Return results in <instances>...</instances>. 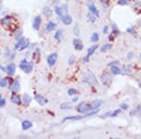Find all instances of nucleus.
Returning <instances> with one entry per match:
<instances>
[{"label":"nucleus","instance_id":"obj_1","mask_svg":"<svg viewBox=\"0 0 141 139\" xmlns=\"http://www.w3.org/2000/svg\"><path fill=\"white\" fill-rule=\"evenodd\" d=\"M29 45V41L27 40L24 38V37H20L18 38V40H17L16 44L14 46V50H20V51H23V50L26 49Z\"/></svg>","mask_w":141,"mask_h":139},{"label":"nucleus","instance_id":"obj_2","mask_svg":"<svg viewBox=\"0 0 141 139\" xmlns=\"http://www.w3.org/2000/svg\"><path fill=\"white\" fill-rule=\"evenodd\" d=\"M20 69L24 72L30 73L33 70V63L32 62H28L26 58H24L20 63Z\"/></svg>","mask_w":141,"mask_h":139},{"label":"nucleus","instance_id":"obj_3","mask_svg":"<svg viewBox=\"0 0 141 139\" xmlns=\"http://www.w3.org/2000/svg\"><path fill=\"white\" fill-rule=\"evenodd\" d=\"M82 81L83 83H86V84H87L89 86H91V87H93V86H95L97 84L96 78H95V76L92 73H86L83 76Z\"/></svg>","mask_w":141,"mask_h":139},{"label":"nucleus","instance_id":"obj_4","mask_svg":"<svg viewBox=\"0 0 141 139\" xmlns=\"http://www.w3.org/2000/svg\"><path fill=\"white\" fill-rule=\"evenodd\" d=\"M0 70H2L4 72L8 73L9 75H13L14 73H15V71H16V65H15V63H13V62L9 63V65L6 67L0 65Z\"/></svg>","mask_w":141,"mask_h":139},{"label":"nucleus","instance_id":"obj_5","mask_svg":"<svg viewBox=\"0 0 141 139\" xmlns=\"http://www.w3.org/2000/svg\"><path fill=\"white\" fill-rule=\"evenodd\" d=\"M77 111L80 114H87L90 111H93V109L91 105L87 104L86 102H80L77 106Z\"/></svg>","mask_w":141,"mask_h":139},{"label":"nucleus","instance_id":"obj_6","mask_svg":"<svg viewBox=\"0 0 141 139\" xmlns=\"http://www.w3.org/2000/svg\"><path fill=\"white\" fill-rule=\"evenodd\" d=\"M55 12H56V15H57L59 18L65 14H68V6L65 5V4L62 6H56V7L55 8Z\"/></svg>","mask_w":141,"mask_h":139},{"label":"nucleus","instance_id":"obj_7","mask_svg":"<svg viewBox=\"0 0 141 139\" xmlns=\"http://www.w3.org/2000/svg\"><path fill=\"white\" fill-rule=\"evenodd\" d=\"M101 81L103 86L109 87V86L112 84V77H111L110 73H108V72L103 73V75L101 76Z\"/></svg>","mask_w":141,"mask_h":139},{"label":"nucleus","instance_id":"obj_8","mask_svg":"<svg viewBox=\"0 0 141 139\" xmlns=\"http://www.w3.org/2000/svg\"><path fill=\"white\" fill-rule=\"evenodd\" d=\"M14 23V20L11 16H5L1 19V25L6 28H9V26H11Z\"/></svg>","mask_w":141,"mask_h":139},{"label":"nucleus","instance_id":"obj_9","mask_svg":"<svg viewBox=\"0 0 141 139\" xmlns=\"http://www.w3.org/2000/svg\"><path fill=\"white\" fill-rule=\"evenodd\" d=\"M56 59H57V54L56 53H53V54H50L47 57V64L49 67H53L56 64Z\"/></svg>","mask_w":141,"mask_h":139},{"label":"nucleus","instance_id":"obj_10","mask_svg":"<svg viewBox=\"0 0 141 139\" xmlns=\"http://www.w3.org/2000/svg\"><path fill=\"white\" fill-rule=\"evenodd\" d=\"M9 89L11 90L12 93H17L20 90V83H19L18 79H15V80L12 81V83L9 86Z\"/></svg>","mask_w":141,"mask_h":139},{"label":"nucleus","instance_id":"obj_11","mask_svg":"<svg viewBox=\"0 0 141 139\" xmlns=\"http://www.w3.org/2000/svg\"><path fill=\"white\" fill-rule=\"evenodd\" d=\"M87 8H89V12H90V13L94 14L96 17H99V16H100L98 10H97L96 6L94 5V3H92V2H89V3H87Z\"/></svg>","mask_w":141,"mask_h":139},{"label":"nucleus","instance_id":"obj_12","mask_svg":"<svg viewBox=\"0 0 141 139\" xmlns=\"http://www.w3.org/2000/svg\"><path fill=\"white\" fill-rule=\"evenodd\" d=\"M40 25H42V17L36 16L35 18H34V21H33V24H32L33 29H34V30H39Z\"/></svg>","mask_w":141,"mask_h":139},{"label":"nucleus","instance_id":"obj_13","mask_svg":"<svg viewBox=\"0 0 141 139\" xmlns=\"http://www.w3.org/2000/svg\"><path fill=\"white\" fill-rule=\"evenodd\" d=\"M60 20L65 26H70V25L73 23V18H72V16H70L69 14H65V15H63V16H61Z\"/></svg>","mask_w":141,"mask_h":139},{"label":"nucleus","instance_id":"obj_14","mask_svg":"<svg viewBox=\"0 0 141 139\" xmlns=\"http://www.w3.org/2000/svg\"><path fill=\"white\" fill-rule=\"evenodd\" d=\"M73 43L74 48L77 50V51H81V50H83V48H84L83 43L81 41V40H79V39H74V40H73Z\"/></svg>","mask_w":141,"mask_h":139},{"label":"nucleus","instance_id":"obj_15","mask_svg":"<svg viewBox=\"0 0 141 139\" xmlns=\"http://www.w3.org/2000/svg\"><path fill=\"white\" fill-rule=\"evenodd\" d=\"M34 98H35V101H37V102L40 104V105H42V106H43L47 102V100L45 99L44 97L42 96V95H40V94H36Z\"/></svg>","mask_w":141,"mask_h":139},{"label":"nucleus","instance_id":"obj_16","mask_svg":"<svg viewBox=\"0 0 141 139\" xmlns=\"http://www.w3.org/2000/svg\"><path fill=\"white\" fill-rule=\"evenodd\" d=\"M10 101H11L12 104H17V105H19V104H21V102H22L21 98H20V97H19L17 94H15V93H13V94H12L11 98H10Z\"/></svg>","mask_w":141,"mask_h":139},{"label":"nucleus","instance_id":"obj_17","mask_svg":"<svg viewBox=\"0 0 141 139\" xmlns=\"http://www.w3.org/2000/svg\"><path fill=\"white\" fill-rule=\"evenodd\" d=\"M56 27V24L55 23V22L51 21V22H49L46 26H45V30L48 31V32H51V31L55 30Z\"/></svg>","mask_w":141,"mask_h":139},{"label":"nucleus","instance_id":"obj_18","mask_svg":"<svg viewBox=\"0 0 141 139\" xmlns=\"http://www.w3.org/2000/svg\"><path fill=\"white\" fill-rule=\"evenodd\" d=\"M86 117H89V115L87 114H85V116H73V117H67L63 119V122L66 121V120H79L83 118H86Z\"/></svg>","mask_w":141,"mask_h":139},{"label":"nucleus","instance_id":"obj_19","mask_svg":"<svg viewBox=\"0 0 141 139\" xmlns=\"http://www.w3.org/2000/svg\"><path fill=\"white\" fill-rule=\"evenodd\" d=\"M33 126V123L29 120H24L23 122H22V129L24 131H26V130L30 129L31 127Z\"/></svg>","mask_w":141,"mask_h":139},{"label":"nucleus","instance_id":"obj_20","mask_svg":"<svg viewBox=\"0 0 141 139\" xmlns=\"http://www.w3.org/2000/svg\"><path fill=\"white\" fill-rule=\"evenodd\" d=\"M22 101H23V104H25V105H27V104H30L31 97L29 96V95H28L27 93H24V95H23V100H22Z\"/></svg>","mask_w":141,"mask_h":139},{"label":"nucleus","instance_id":"obj_21","mask_svg":"<svg viewBox=\"0 0 141 139\" xmlns=\"http://www.w3.org/2000/svg\"><path fill=\"white\" fill-rule=\"evenodd\" d=\"M111 72L114 74V75H119L121 73V70L116 65H111Z\"/></svg>","mask_w":141,"mask_h":139},{"label":"nucleus","instance_id":"obj_22","mask_svg":"<svg viewBox=\"0 0 141 139\" xmlns=\"http://www.w3.org/2000/svg\"><path fill=\"white\" fill-rule=\"evenodd\" d=\"M98 48V45H92V46H90V47L89 48V50H87V57H90L92 56V55L94 54V52L96 51V49Z\"/></svg>","mask_w":141,"mask_h":139},{"label":"nucleus","instance_id":"obj_23","mask_svg":"<svg viewBox=\"0 0 141 139\" xmlns=\"http://www.w3.org/2000/svg\"><path fill=\"white\" fill-rule=\"evenodd\" d=\"M62 35H63V30H62V29H58V30L56 31V33H55V35H54L55 40H60V39L62 38Z\"/></svg>","mask_w":141,"mask_h":139},{"label":"nucleus","instance_id":"obj_24","mask_svg":"<svg viewBox=\"0 0 141 139\" xmlns=\"http://www.w3.org/2000/svg\"><path fill=\"white\" fill-rule=\"evenodd\" d=\"M101 104H102V101H100V100H95V101H93V104H91L92 109H93V110H97V109L101 106Z\"/></svg>","mask_w":141,"mask_h":139},{"label":"nucleus","instance_id":"obj_25","mask_svg":"<svg viewBox=\"0 0 141 139\" xmlns=\"http://www.w3.org/2000/svg\"><path fill=\"white\" fill-rule=\"evenodd\" d=\"M99 39H100V36H99V34L96 33V32L92 33V35L90 36V41H92V43H96V41H98Z\"/></svg>","mask_w":141,"mask_h":139},{"label":"nucleus","instance_id":"obj_26","mask_svg":"<svg viewBox=\"0 0 141 139\" xmlns=\"http://www.w3.org/2000/svg\"><path fill=\"white\" fill-rule=\"evenodd\" d=\"M73 106L70 104H68V102H65V104H60V109L62 110H67V109H72Z\"/></svg>","mask_w":141,"mask_h":139},{"label":"nucleus","instance_id":"obj_27","mask_svg":"<svg viewBox=\"0 0 141 139\" xmlns=\"http://www.w3.org/2000/svg\"><path fill=\"white\" fill-rule=\"evenodd\" d=\"M43 13H44L46 16H50V15L52 14V10L51 8L48 7V6H45L44 8H43Z\"/></svg>","mask_w":141,"mask_h":139},{"label":"nucleus","instance_id":"obj_28","mask_svg":"<svg viewBox=\"0 0 141 139\" xmlns=\"http://www.w3.org/2000/svg\"><path fill=\"white\" fill-rule=\"evenodd\" d=\"M111 48H112V45H111V44H104V45H103V46H102L101 52L104 53V52H106V51H108V50H110Z\"/></svg>","mask_w":141,"mask_h":139},{"label":"nucleus","instance_id":"obj_29","mask_svg":"<svg viewBox=\"0 0 141 139\" xmlns=\"http://www.w3.org/2000/svg\"><path fill=\"white\" fill-rule=\"evenodd\" d=\"M124 71H125V73H126V74H133V73H134V69L132 68L131 66H126L124 68Z\"/></svg>","mask_w":141,"mask_h":139},{"label":"nucleus","instance_id":"obj_30","mask_svg":"<svg viewBox=\"0 0 141 139\" xmlns=\"http://www.w3.org/2000/svg\"><path fill=\"white\" fill-rule=\"evenodd\" d=\"M8 85V81L6 78L0 77V87H6Z\"/></svg>","mask_w":141,"mask_h":139},{"label":"nucleus","instance_id":"obj_31","mask_svg":"<svg viewBox=\"0 0 141 139\" xmlns=\"http://www.w3.org/2000/svg\"><path fill=\"white\" fill-rule=\"evenodd\" d=\"M67 93H68V95H70V96H73V95H75L77 93V91H76V89H74V88H69Z\"/></svg>","mask_w":141,"mask_h":139},{"label":"nucleus","instance_id":"obj_32","mask_svg":"<svg viewBox=\"0 0 141 139\" xmlns=\"http://www.w3.org/2000/svg\"><path fill=\"white\" fill-rule=\"evenodd\" d=\"M87 18H89V20L90 22H95V21H96V16H95L94 14H92V13H90V12L87 14Z\"/></svg>","mask_w":141,"mask_h":139},{"label":"nucleus","instance_id":"obj_33","mask_svg":"<svg viewBox=\"0 0 141 139\" xmlns=\"http://www.w3.org/2000/svg\"><path fill=\"white\" fill-rule=\"evenodd\" d=\"M75 63V57L74 56H70V57H69V65H73V64Z\"/></svg>","mask_w":141,"mask_h":139},{"label":"nucleus","instance_id":"obj_34","mask_svg":"<svg viewBox=\"0 0 141 139\" xmlns=\"http://www.w3.org/2000/svg\"><path fill=\"white\" fill-rule=\"evenodd\" d=\"M73 32H74V35L79 36L80 30H79V26H78V25H75V26L73 27Z\"/></svg>","mask_w":141,"mask_h":139},{"label":"nucleus","instance_id":"obj_35","mask_svg":"<svg viewBox=\"0 0 141 139\" xmlns=\"http://www.w3.org/2000/svg\"><path fill=\"white\" fill-rule=\"evenodd\" d=\"M40 49H39V48H37V49H36V51H35V53H34V57H35L36 59H38V60H39V58H40Z\"/></svg>","mask_w":141,"mask_h":139},{"label":"nucleus","instance_id":"obj_36","mask_svg":"<svg viewBox=\"0 0 141 139\" xmlns=\"http://www.w3.org/2000/svg\"><path fill=\"white\" fill-rule=\"evenodd\" d=\"M118 4L120 5V6H125V5L128 4V0H119Z\"/></svg>","mask_w":141,"mask_h":139},{"label":"nucleus","instance_id":"obj_37","mask_svg":"<svg viewBox=\"0 0 141 139\" xmlns=\"http://www.w3.org/2000/svg\"><path fill=\"white\" fill-rule=\"evenodd\" d=\"M10 50L9 49V48H7V49L5 50V53H4V57H9V56H10Z\"/></svg>","mask_w":141,"mask_h":139},{"label":"nucleus","instance_id":"obj_38","mask_svg":"<svg viewBox=\"0 0 141 139\" xmlns=\"http://www.w3.org/2000/svg\"><path fill=\"white\" fill-rule=\"evenodd\" d=\"M120 112H121V110H120V109H118V110L114 111L113 113H111V116H110V117H117L118 114L120 113Z\"/></svg>","mask_w":141,"mask_h":139},{"label":"nucleus","instance_id":"obj_39","mask_svg":"<svg viewBox=\"0 0 141 139\" xmlns=\"http://www.w3.org/2000/svg\"><path fill=\"white\" fill-rule=\"evenodd\" d=\"M120 107L122 109V110H127V109H128V107H129V106L127 105L126 104H124V102H122V104H120Z\"/></svg>","mask_w":141,"mask_h":139},{"label":"nucleus","instance_id":"obj_40","mask_svg":"<svg viewBox=\"0 0 141 139\" xmlns=\"http://www.w3.org/2000/svg\"><path fill=\"white\" fill-rule=\"evenodd\" d=\"M6 104V100L5 99H1L0 100V107H3Z\"/></svg>","mask_w":141,"mask_h":139},{"label":"nucleus","instance_id":"obj_41","mask_svg":"<svg viewBox=\"0 0 141 139\" xmlns=\"http://www.w3.org/2000/svg\"><path fill=\"white\" fill-rule=\"evenodd\" d=\"M127 32L130 34H134V29L133 27H129V28H127Z\"/></svg>","mask_w":141,"mask_h":139},{"label":"nucleus","instance_id":"obj_42","mask_svg":"<svg viewBox=\"0 0 141 139\" xmlns=\"http://www.w3.org/2000/svg\"><path fill=\"white\" fill-rule=\"evenodd\" d=\"M103 34H108V26H104V28H103Z\"/></svg>","mask_w":141,"mask_h":139},{"label":"nucleus","instance_id":"obj_43","mask_svg":"<svg viewBox=\"0 0 141 139\" xmlns=\"http://www.w3.org/2000/svg\"><path fill=\"white\" fill-rule=\"evenodd\" d=\"M89 57L86 56V57H85L84 58H83V61H84V62H87V61H89Z\"/></svg>","mask_w":141,"mask_h":139},{"label":"nucleus","instance_id":"obj_44","mask_svg":"<svg viewBox=\"0 0 141 139\" xmlns=\"http://www.w3.org/2000/svg\"><path fill=\"white\" fill-rule=\"evenodd\" d=\"M127 57H128V58H129V59L133 58V54H132V53H129V54L127 55Z\"/></svg>","mask_w":141,"mask_h":139},{"label":"nucleus","instance_id":"obj_45","mask_svg":"<svg viewBox=\"0 0 141 139\" xmlns=\"http://www.w3.org/2000/svg\"><path fill=\"white\" fill-rule=\"evenodd\" d=\"M77 100H78V98H74V99H73V101L75 102V101H77Z\"/></svg>","mask_w":141,"mask_h":139},{"label":"nucleus","instance_id":"obj_46","mask_svg":"<svg viewBox=\"0 0 141 139\" xmlns=\"http://www.w3.org/2000/svg\"><path fill=\"white\" fill-rule=\"evenodd\" d=\"M1 99H2V95L0 94V100H1Z\"/></svg>","mask_w":141,"mask_h":139}]
</instances>
